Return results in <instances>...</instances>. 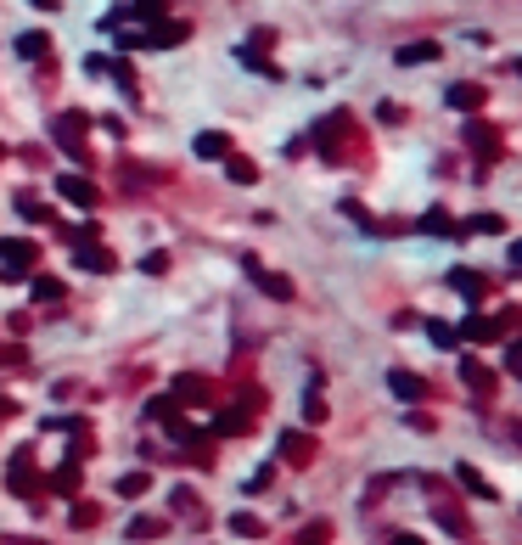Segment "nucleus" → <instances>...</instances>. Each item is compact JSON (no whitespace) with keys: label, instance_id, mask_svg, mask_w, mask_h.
Returning <instances> with one entry per match:
<instances>
[{"label":"nucleus","instance_id":"4","mask_svg":"<svg viewBox=\"0 0 522 545\" xmlns=\"http://www.w3.org/2000/svg\"><path fill=\"white\" fill-rule=\"evenodd\" d=\"M74 265H85V270H113L118 259H113V253H102L95 242H74Z\"/></svg>","mask_w":522,"mask_h":545},{"label":"nucleus","instance_id":"3","mask_svg":"<svg viewBox=\"0 0 522 545\" xmlns=\"http://www.w3.org/2000/svg\"><path fill=\"white\" fill-rule=\"evenodd\" d=\"M56 191H62L68 203H79V208H90V203H95V186H90L85 175H62V180H56Z\"/></svg>","mask_w":522,"mask_h":545},{"label":"nucleus","instance_id":"12","mask_svg":"<svg viewBox=\"0 0 522 545\" xmlns=\"http://www.w3.org/2000/svg\"><path fill=\"white\" fill-rule=\"evenodd\" d=\"M281 456H286V461H309V439H304V433H286V439H281Z\"/></svg>","mask_w":522,"mask_h":545},{"label":"nucleus","instance_id":"7","mask_svg":"<svg viewBox=\"0 0 522 545\" xmlns=\"http://www.w3.org/2000/svg\"><path fill=\"white\" fill-rule=\"evenodd\" d=\"M387 389H394L399 399H421L427 389H421V377H410V371H387Z\"/></svg>","mask_w":522,"mask_h":545},{"label":"nucleus","instance_id":"1","mask_svg":"<svg viewBox=\"0 0 522 545\" xmlns=\"http://www.w3.org/2000/svg\"><path fill=\"white\" fill-rule=\"evenodd\" d=\"M28 270H35V242H0V276L23 281Z\"/></svg>","mask_w":522,"mask_h":545},{"label":"nucleus","instance_id":"2","mask_svg":"<svg viewBox=\"0 0 522 545\" xmlns=\"http://www.w3.org/2000/svg\"><path fill=\"white\" fill-rule=\"evenodd\" d=\"M79 136H85V118H79V113H62V118H56V146L79 157V152H85V146H79Z\"/></svg>","mask_w":522,"mask_h":545},{"label":"nucleus","instance_id":"24","mask_svg":"<svg viewBox=\"0 0 522 545\" xmlns=\"http://www.w3.org/2000/svg\"><path fill=\"white\" fill-rule=\"evenodd\" d=\"M0 545H17V540H0Z\"/></svg>","mask_w":522,"mask_h":545},{"label":"nucleus","instance_id":"17","mask_svg":"<svg viewBox=\"0 0 522 545\" xmlns=\"http://www.w3.org/2000/svg\"><path fill=\"white\" fill-rule=\"evenodd\" d=\"M141 270H146V276H163V270H169V253H146Z\"/></svg>","mask_w":522,"mask_h":545},{"label":"nucleus","instance_id":"13","mask_svg":"<svg viewBox=\"0 0 522 545\" xmlns=\"http://www.w3.org/2000/svg\"><path fill=\"white\" fill-rule=\"evenodd\" d=\"M455 276V287H461L467 298H483V281H477V270H449Z\"/></svg>","mask_w":522,"mask_h":545},{"label":"nucleus","instance_id":"14","mask_svg":"<svg viewBox=\"0 0 522 545\" xmlns=\"http://www.w3.org/2000/svg\"><path fill=\"white\" fill-rule=\"evenodd\" d=\"M17 51H23V56H35V62H40V56L51 51V40H45V35H23V40H17Z\"/></svg>","mask_w":522,"mask_h":545},{"label":"nucleus","instance_id":"15","mask_svg":"<svg viewBox=\"0 0 522 545\" xmlns=\"http://www.w3.org/2000/svg\"><path fill=\"white\" fill-rule=\"evenodd\" d=\"M421 231H433V237H449V214H444V208H433L427 219H421Z\"/></svg>","mask_w":522,"mask_h":545},{"label":"nucleus","instance_id":"19","mask_svg":"<svg viewBox=\"0 0 522 545\" xmlns=\"http://www.w3.org/2000/svg\"><path fill=\"white\" fill-rule=\"evenodd\" d=\"M129 534H136V540H152V534H157V523H152V518H141V523H129Z\"/></svg>","mask_w":522,"mask_h":545},{"label":"nucleus","instance_id":"9","mask_svg":"<svg viewBox=\"0 0 522 545\" xmlns=\"http://www.w3.org/2000/svg\"><path fill=\"white\" fill-rule=\"evenodd\" d=\"M186 35H191L186 23H163V28H152V35H146V45H180Z\"/></svg>","mask_w":522,"mask_h":545},{"label":"nucleus","instance_id":"8","mask_svg":"<svg viewBox=\"0 0 522 545\" xmlns=\"http://www.w3.org/2000/svg\"><path fill=\"white\" fill-rule=\"evenodd\" d=\"M197 157H231V136L203 130V136H197Z\"/></svg>","mask_w":522,"mask_h":545},{"label":"nucleus","instance_id":"16","mask_svg":"<svg viewBox=\"0 0 522 545\" xmlns=\"http://www.w3.org/2000/svg\"><path fill=\"white\" fill-rule=\"evenodd\" d=\"M258 287H265V293H270V298H292V287H286L281 276H258Z\"/></svg>","mask_w":522,"mask_h":545},{"label":"nucleus","instance_id":"5","mask_svg":"<svg viewBox=\"0 0 522 545\" xmlns=\"http://www.w3.org/2000/svg\"><path fill=\"white\" fill-rule=\"evenodd\" d=\"M483 96H488L483 85H455V90H449V107H461V113H477V107H483Z\"/></svg>","mask_w":522,"mask_h":545},{"label":"nucleus","instance_id":"10","mask_svg":"<svg viewBox=\"0 0 522 545\" xmlns=\"http://www.w3.org/2000/svg\"><path fill=\"white\" fill-rule=\"evenodd\" d=\"M225 169H231L236 186H253V180H258V164H247V157H225Z\"/></svg>","mask_w":522,"mask_h":545},{"label":"nucleus","instance_id":"18","mask_svg":"<svg viewBox=\"0 0 522 545\" xmlns=\"http://www.w3.org/2000/svg\"><path fill=\"white\" fill-rule=\"evenodd\" d=\"M118 489H124V495H141V489H146V472H129Z\"/></svg>","mask_w":522,"mask_h":545},{"label":"nucleus","instance_id":"21","mask_svg":"<svg viewBox=\"0 0 522 545\" xmlns=\"http://www.w3.org/2000/svg\"><path fill=\"white\" fill-rule=\"evenodd\" d=\"M304 545H326V523H315V529L304 534Z\"/></svg>","mask_w":522,"mask_h":545},{"label":"nucleus","instance_id":"6","mask_svg":"<svg viewBox=\"0 0 522 545\" xmlns=\"http://www.w3.org/2000/svg\"><path fill=\"white\" fill-rule=\"evenodd\" d=\"M500 332H506V320H477V315L461 327V338H472V343H488V338H500Z\"/></svg>","mask_w":522,"mask_h":545},{"label":"nucleus","instance_id":"20","mask_svg":"<svg viewBox=\"0 0 522 545\" xmlns=\"http://www.w3.org/2000/svg\"><path fill=\"white\" fill-rule=\"evenodd\" d=\"M427 338H433L438 348H449V343H455V332H449V327H427Z\"/></svg>","mask_w":522,"mask_h":545},{"label":"nucleus","instance_id":"11","mask_svg":"<svg viewBox=\"0 0 522 545\" xmlns=\"http://www.w3.org/2000/svg\"><path fill=\"white\" fill-rule=\"evenodd\" d=\"M433 56H438V45H433V40H421V45H405V51H399L405 68H416V62H433Z\"/></svg>","mask_w":522,"mask_h":545},{"label":"nucleus","instance_id":"23","mask_svg":"<svg viewBox=\"0 0 522 545\" xmlns=\"http://www.w3.org/2000/svg\"><path fill=\"white\" fill-rule=\"evenodd\" d=\"M35 6H45V12H51V6H56V0H35Z\"/></svg>","mask_w":522,"mask_h":545},{"label":"nucleus","instance_id":"22","mask_svg":"<svg viewBox=\"0 0 522 545\" xmlns=\"http://www.w3.org/2000/svg\"><path fill=\"white\" fill-rule=\"evenodd\" d=\"M394 545H421V540H416V534H399V540H394Z\"/></svg>","mask_w":522,"mask_h":545}]
</instances>
